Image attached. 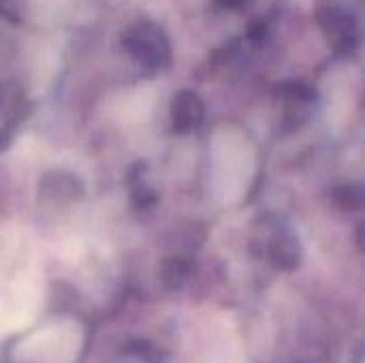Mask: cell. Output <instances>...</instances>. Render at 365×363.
Returning a JSON list of instances; mask_svg holds the SVG:
<instances>
[{
  "mask_svg": "<svg viewBox=\"0 0 365 363\" xmlns=\"http://www.w3.org/2000/svg\"><path fill=\"white\" fill-rule=\"evenodd\" d=\"M122 47L148 73L163 71L171 60V47L167 34L148 19H139L124 30Z\"/></svg>",
  "mask_w": 365,
  "mask_h": 363,
  "instance_id": "1",
  "label": "cell"
},
{
  "mask_svg": "<svg viewBox=\"0 0 365 363\" xmlns=\"http://www.w3.org/2000/svg\"><path fill=\"white\" fill-rule=\"evenodd\" d=\"M359 0H325L319 9L321 28L329 45L342 53H351L359 45Z\"/></svg>",
  "mask_w": 365,
  "mask_h": 363,
  "instance_id": "2",
  "label": "cell"
},
{
  "mask_svg": "<svg viewBox=\"0 0 365 363\" xmlns=\"http://www.w3.org/2000/svg\"><path fill=\"white\" fill-rule=\"evenodd\" d=\"M38 195L43 201H49L51 205L56 203H73L83 197V184L77 175L56 169L47 171L41 182H38Z\"/></svg>",
  "mask_w": 365,
  "mask_h": 363,
  "instance_id": "3",
  "label": "cell"
},
{
  "mask_svg": "<svg viewBox=\"0 0 365 363\" xmlns=\"http://www.w3.org/2000/svg\"><path fill=\"white\" fill-rule=\"evenodd\" d=\"M267 255L269 261L282 272H295L304 261V248L299 244V237L287 227H280L272 233L267 242Z\"/></svg>",
  "mask_w": 365,
  "mask_h": 363,
  "instance_id": "4",
  "label": "cell"
},
{
  "mask_svg": "<svg viewBox=\"0 0 365 363\" xmlns=\"http://www.w3.org/2000/svg\"><path fill=\"white\" fill-rule=\"evenodd\" d=\"M205 118V105L192 90H180L171 101V126L175 133L195 131Z\"/></svg>",
  "mask_w": 365,
  "mask_h": 363,
  "instance_id": "5",
  "label": "cell"
},
{
  "mask_svg": "<svg viewBox=\"0 0 365 363\" xmlns=\"http://www.w3.org/2000/svg\"><path fill=\"white\" fill-rule=\"evenodd\" d=\"M192 265L186 257H169L160 265V278L167 289H182L190 278Z\"/></svg>",
  "mask_w": 365,
  "mask_h": 363,
  "instance_id": "6",
  "label": "cell"
},
{
  "mask_svg": "<svg viewBox=\"0 0 365 363\" xmlns=\"http://www.w3.org/2000/svg\"><path fill=\"white\" fill-rule=\"evenodd\" d=\"M334 203L344 212H357L364 208V186L361 184H342L334 188Z\"/></svg>",
  "mask_w": 365,
  "mask_h": 363,
  "instance_id": "7",
  "label": "cell"
},
{
  "mask_svg": "<svg viewBox=\"0 0 365 363\" xmlns=\"http://www.w3.org/2000/svg\"><path fill=\"white\" fill-rule=\"evenodd\" d=\"M130 188H133V201L141 208H148L156 201V195L152 193L150 184L145 182L143 173H133L130 175Z\"/></svg>",
  "mask_w": 365,
  "mask_h": 363,
  "instance_id": "8",
  "label": "cell"
},
{
  "mask_svg": "<svg viewBox=\"0 0 365 363\" xmlns=\"http://www.w3.org/2000/svg\"><path fill=\"white\" fill-rule=\"evenodd\" d=\"M113 363H154L152 362V357H150V353L143 349V347H128V349H124Z\"/></svg>",
  "mask_w": 365,
  "mask_h": 363,
  "instance_id": "9",
  "label": "cell"
}]
</instances>
